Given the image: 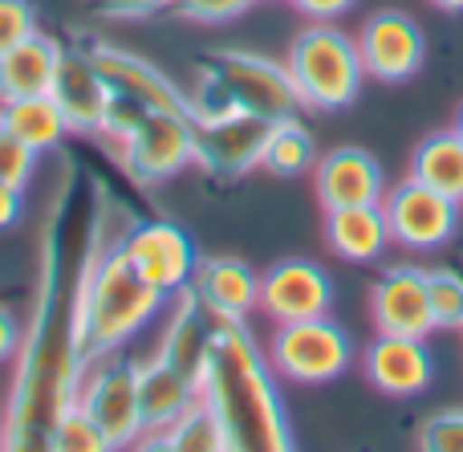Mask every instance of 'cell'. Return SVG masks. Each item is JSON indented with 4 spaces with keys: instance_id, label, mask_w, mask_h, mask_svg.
Segmentation results:
<instances>
[{
    "instance_id": "cell-14",
    "label": "cell",
    "mask_w": 463,
    "mask_h": 452,
    "mask_svg": "<svg viewBox=\"0 0 463 452\" xmlns=\"http://www.w3.org/2000/svg\"><path fill=\"white\" fill-rule=\"evenodd\" d=\"M370 322H374L378 334L427 339L435 331L431 298H427V269L386 265L370 285Z\"/></svg>"
},
{
    "instance_id": "cell-25",
    "label": "cell",
    "mask_w": 463,
    "mask_h": 452,
    "mask_svg": "<svg viewBox=\"0 0 463 452\" xmlns=\"http://www.w3.org/2000/svg\"><path fill=\"white\" fill-rule=\"evenodd\" d=\"M0 127H8L16 139H21V143H29L37 155L57 151V147H61V139L70 135L61 111H57V102L49 94L0 102Z\"/></svg>"
},
{
    "instance_id": "cell-41",
    "label": "cell",
    "mask_w": 463,
    "mask_h": 452,
    "mask_svg": "<svg viewBox=\"0 0 463 452\" xmlns=\"http://www.w3.org/2000/svg\"><path fill=\"white\" fill-rule=\"evenodd\" d=\"M288 5H293V0H288Z\"/></svg>"
},
{
    "instance_id": "cell-5",
    "label": "cell",
    "mask_w": 463,
    "mask_h": 452,
    "mask_svg": "<svg viewBox=\"0 0 463 452\" xmlns=\"http://www.w3.org/2000/svg\"><path fill=\"white\" fill-rule=\"evenodd\" d=\"M269 363L277 380L297 388H321L350 371L354 342L329 314L301 318V322H280L269 339Z\"/></svg>"
},
{
    "instance_id": "cell-13",
    "label": "cell",
    "mask_w": 463,
    "mask_h": 452,
    "mask_svg": "<svg viewBox=\"0 0 463 452\" xmlns=\"http://www.w3.org/2000/svg\"><path fill=\"white\" fill-rule=\"evenodd\" d=\"M127 253L138 265V274H143L163 298H175L179 290H187L195 265H200L192 236H187L175 220H135L127 233Z\"/></svg>"
},
{
    "instance_id": "cell-23",
    "label": "cell",
    "mask_w": 463,
    "mask_h": 452,
    "mask_svg": "<svg viewBox=\"0 0 463 452\" xmlns=\"http://www.w3.org/2000/svg\"><path fill=\"white\" fill-rule=\"evenodd\" d=\"M326 245L350 265H370L391 245V225H386L383 204H354V208H329L326 212Z\"/></svg>"
},
{
    "instance_id": "cell-31",
    "label": "cell",
    "mask_w": 463,
    "mask_h": 452,
    "mask_svg": "<svg viewBox=\"0 0 463 452\" xmlns=\"http://www.w3.org/2000/svg\"><path fill=\"white\" fill-rule=\"evenodd\" d=\"M33 171H37V151L29 143H21L8 127H0V184H13L24 192Z\"/></svg>"
},
{
    "instance_id": "cell-18",
    "label": "cell",
    "mask_w": 463,
    "mask_h": 452,
    "mask_svg": "<svg viewBox=\"0 0 463 452\" xmlns=\"http://www.w3.org/2000/svg\"><path fill=\"white\" fill-rule=\"evenodd\" d=\"M313 192L326 212L354 208V204H383V163L366 147H334L313 163Z\"/></svg>"
},
{
    "instance_id": "cell-3",
    "label": "cell",
    "mask_w": 463,
    "mask_h": 452,
    "mask_svg": "<svg viewBox=\"0 0 463 452\" xmlns=\"http://www.w3.org/2000/svg\"><path fill=\"white\" fill-rule=\"evenodd\" d=\"M200 399L216 412L228 452L293 448L277 371L248 322H216L208 367L200 375Z\"/></svg>"
},
{
    "instance_id": "cell-16",
    "label": "cell",
    "mask_w": 463,
    "mask_h": 452,
    "mask_svg": "<svg viewBox=\"0 0 463 452\" xmlns=\"http://www.w3.org/2000/svg\"><path fill=\"white\" fill-rule=\"evenodd\" d=\"M49 98L57 102L70 135H98L106 119V106H110V86H106L102 70L94 65L90 49H61V62H57L53 86H49Z\"/></svg>"
},
{
    "instance_id": "cell-37",
    "label": "cell",
    "mask_w": 463,
    "mask_h": 452,
    "mask_svg": "<svg viewBox=\"0 0 463 452\" xmlns=\"http://www.w3.org/2000/svg\"><path fill=\"white\" fill-rule=\"evenodd\" d=\"M21 322L13 318V310L0 306V363H16V351H21Z\"/></svg>"
},
{
    "instance_id": "cell-10",
    "label": "cell",
    "mask_w": 463,
    "mask_h": 452,
    "mask_svg": "<svg viewBox=\"0 0 463 452\" xmlns=\"http://www.w3.org/2000/svg\"><path fill=\"white\" fill-rule=\"evenodd\" d=\"M459 204L463 200L419 184L415 176L399 179L394 188L383 192V212H386V225H391V241L402 245V249H415V253L439 249L459 228Z\"/></svg>"
},
{
    "instance_id": "cell-6",
    "label": "cell",
    "mask_w": 463,
    "mask_h": 452,
    "mask_svg": "<svg viewBox=\"0 0 463 452\" xmlns=\"http://www.w3.org/2000/svg\"><path fill=\"white\" fill-rule=\"evenodd\" d=\"M200 70L216 78V86L224 90L236 111L260 114L269 122L293 119L297 111H305L285 62H272L264 53H252V49H212V53L200 57Z\"/></svg>"
},
{
    "instance_id": "cell-19",
    "label": "cell",
    "mask_w": 463,
    "mask_h": 452,
    "mask_svg": "<svg viewBox=\"0 0 463 452\" xmlns=\"http://www.w3.org/2000/svg\"><path fill=\"white\" fill-rule=\"evenodd\" d=\"M212 331H216V322H212V314L200 306V298L187 285L175 298H167V314H163L155 355L200 388V375L208 367V351H212Z\"/></svg>"
},
{
    "instance_id": "cell-7",
    "label": "cell",
    "mask_w": 463,
    "mask_h": 452,
    "mask_svg": "<svg viewBox=\"0 0 463 452\" xmlns=\"http://www.w3.org/2000/svg\"><path fill=\"white\" fill-rule=\"evenodd\" d=\"M130 184L159 188L195 168V119L171 111H146L122 143L110 147Z\"/></svg>"
},
{
    "instance_id": "cell-30",
    "label": "cell",
    "mask_w": 463,
    "mask_h": 452,
    "mask_svg": "<svg viewBox=\"0 0 463 452\" xmlns=\"http://www.w3.org/2000/svg\"><path fill=\"white\" fill-rule=\"evenodd\" d=\"M256 8V0H171L167 13L187 24H228Z\"/></svg>"
},
{
    "instance_id": "cell-2",
    "label": "cell",
    "mask_w": 463,
    "mask_h": 452,
    "mask_svg": "<svg viewBox=\"0 0 463 452\" xmlns=\"http://www.w3.org/2000/svg\"><path fill=\"white\" fill-rule=\"evenodd\" d=\"M130 225H135L130 212H122L114 196L98 188L94 225H90L86 257L78 265V290H73V322H78V342L86 359L122 351L167 306V298L130 261Z\"/></svg>"
},
{
    "instance_id": "cell-20",
    "label": "cell",
    "mask_w": 463,
    "mask_h": 452,
    "mask_svg": "<svg viewBox=\"0 0 463 452\" xmlns=\"http://www.w3.org/2000/svg\"><path fill=\"white\" fill-rule=\"evenodd\" d=\"M192 293L212 322H248L260 310V274L240 257H200Z\"/></svg>"
},
{
    "instance_id": "cell-35",
    "label": "cell",
    "mask_w": 463,
    "mask_h": 452,
    "mask_svg": "<svg viewBox=\"0 0 463 452\" xmlns=\"http://www.w3.org/2000/svg\"><path fill=\"white\" fill-rule=\"evenodd\" d=\"M90 8L102 21H146L155 13H167L171 0H90Z\"/></svg>"
},
{
    "instance_id": "cell-24",
    "label": "cell",
    "mask_w": 463,
    "mask_h": 452,
    "mask_svg": "<svg viewBox=\"0 0 463 452\" xmlns=\"http://www.w3.org/2000/svg\"><path fill=\"white\" fill-rule=\"evenodd\" d=\"M407 176H415L419 184L435 188V192H443V196L463 200V139H459V130L448 127V130L427 135L423 143L415 147V155H411Z\"/></svg>"
},
{
    "instance_id": "cell-34",
    "label": "cell",
    "mask_w": 463,
    "mask_h": 452,
    "mask_svg": "<svg viewBox=\"0 0 463 452\" xmlns=\"http://www.w3.org/2000/svg\"><path fill=\"white\" fill-rule=\"evenodd\" d=\"M29 33H37V8H33V0H0V53H8Z\"/></svg>"
},
{
    "instance_id": "cell-28",
    "label": "cell",
    "mask_w": 463,
    "mask_h": 452,
    "mask_svg": "<svg viewBox=\"0 0 463 452\" xmlns=\"http://www.w3.org/2000/svg\"><path fill=\"white\" fill-rule=\"evenodd\" d=\"M49 452H110V445H106L102 428L90 420L86 408L73 399L49 432Z\"/></svg>"
},
{
    "instance_id": "cell-8",
    "label": "cell",
    "mask_w": 463,
    "mask_h": 452,
    "mask_svg": "<svg viewBox=\"0 0 463 452\" xmlns=\"http://www.w3.org/2000/svg\"><path fill=\"white\" fill-rule=\"evenodd\" d=\"M78 404L102 428L110 448H138L146 440L143 412H138V363L122 351L90 359L78 388Z\"/></svg>"
},
{
    "instance_id": "cell-17",
    "label": "cell",
    "mask_w": 463,
    "mask_h": 452,
    "mask_svg": "<svg viewBox=\"0 0 463 452\" xmlns=\"http://www.w3.org/2000/svg\"><path fill=\"white\" fill-rule=\"evenodd\" d=\"M362 371H366L370 388H378L391 399L423 396L435 380V359L427 339L415 334H378L362 355Z\"/></svg>"
},
{
    "instance_id": "cell-38",
    "label": "cell",
    "mask_w": 463,
    "mask_h": 452,
    "mask_svg": "<svg viewBox=\"0 0 463 452\" xmlns=\"http://www.w3.org/2000/svg\"><path fill=\"white\" fill-rule=\"evenodd\" d=\"M21 216H24V192L13 184H0V233L16 228Z\"/></svg>"
},
{
    "instance_id": "cell-40",
    "label": "cell",
    "mask_w": 463,
    "mask_h": 452,
    "mask_svg": "<svg viewBox=\"0 0 463 452\" xmlns=\"http://www.w3.org/2000/svg\"><path fill=\"white\" fill-rule=\"evenodd\" d=\"M451 127L459 130V139H463V106H459V114H456V122H451Z\"/></svg>"
},
{
    "instance_id": "cell-4",
    "label": "cell",
    "mask_w": 463,
    "mask_h": 452,
    "mask_svg": "<svg viewBox=\"0 0 463 452\" xmlns=\"http://www.w3.org/2000/svg\"><path fill=\"white\" fill-rule=\"evenodd\" d=\"M285 70L297 86L305 111H342L358 102L366 65H362L358 41L334 21H309L293 37Z\"/></svg>"
},
{
    "instance_id": "cell-27",
    "label": "cell",
    "mask_w": 463,
    "mask_h": 452,
    "mask_svg": "<svg viewBox=\"0 0 463 452\" xmlns=\"http://www.w3.org/2000/svg\"><path fill=\"white\" fill-rule=\"evenodd\" d=\"M151 448H171V452H228L224 428H220L216 412L203 399H195L163 437L151 440Z\"/></svg>"
},
{
    "instance_id": "cell-15",
    "label": "cell",
    "mask_w": 463,
    "mask_h": 452,
    "mask_svg": "<svg viewBox=\"0 0 463 452\" xmlns=\"http://www.w3.org/2000/svg\"><path fill=\"white\" fill-rule=\"evenodd\" d=\"M94 65L102 70L110 94H127L135 102H143L146 111H171V114H192V98L187 90H179L167 73L155 62H146L143 53H130L122 45H110V41H94L86 45Z\"/></svg>"
},
{
    "instance_id": "cell-33",
    "label": "cell",
    "mask_w": 463,
    "mask_h": 452,
    "mask_svg": "<svg viewBox=\"0 0 463 452\" xmlns=\"http://www.w3.org/2000/svg\"><path fill=\"white\" fill-rule=\"evenodd\" d=\"M143 114H146L143 102H135V98H127V94H110V106H106V119H102L98 139H102L106 147L122 143V139L138 127V119H143Z\"/></svg>"
},
{
    "instance_id": "cell-26",
    "label": "cell",
    "mask_w": 463,
    "mask_h": 452,
    "mask_svg": "<svg viewBox=\"0 0 463 452\" xmlns=\"http://www.w3.org/2000/svg\"><path fill=\"white\" fill-rule=\"evenodd\" d=\"M317 163V147H313V135L301 119H277L269 130V143H264V155H260V168L269 176H280V179H293V176H305L313 171Z\"/></svg>"
},
{
    "instance_id": "cell-36",
    "label": "cell",
    "mask_w": 463,
    "mask_h": 452,
    "mask_svg": "<svg viewBox=\"0 0 463 452\" xmlns=\"http://www.w3.org/2000/svg\"><path fill=\"white\" fill-rule=\"evenodd\" d=\"M354 5H358V0H293V8L301 16H309V21H337V16H345Z\"/></svg>"
},
{
    "instance_id": "cell-9",
    "label": "cell",
    "mask_w": 463,
    "mask_h": 452,
    "mask_svg": "<svg viewBox=\"0 0 463 452\" xmlns=\"http://www.w3.org/2000/svg\"><path fill=\"white\" fill-rule=\"evenodd\" d=\"M272 122L248 111H224L195 119V168L216 184L248 176L260 168L264 143H269Z\"/></svg>"
},
{
    "instance_id": "cell-12",
    "label": "cell",
    "mask_w": 463,
    "mask_h": 452,
    "mask_svg": "<svg viewBox=\"0 0 463 452\" xmlns=\"http://www.w3.org/2000/svg\"><path fill=\"white\" fill-rule=\"evenodd\" d=\"M334 306V277L305 257H285L260 274V314L272 326L321 318Z\"/></svg>"
},
{
    "instance_id": "cell-29",
    "label": "cell",
    "mask_w": 463,
    "mask_h": 452,
    "mask_svg": "<svg viewBox=\"0 0 463 452\" xmlns=\"http://www.w3.org/2000/svg\"><path fill=\"white\" fill-rule=\"evenodd\" d=\"M427 298H431L435 331H463V274L459 269H427Z\"/></svg>"
},
{
    "instance_id": "cell-39",
    "label": "cell",
    "mask_w": 463,
    "mask_h": 452,
    "mask_svg": "<svg viewBox=\"0 0 463 452\" xmlns=\"http://www.w3.org/2000/svg\"><path fill=\"white\" fill-rule=\"evenodd\" d=\"M431 5H439L443 13H463V0H431Z\"/></svg>"
},
{
    "instance_id": "cell-11",
    "label": "cell",
    "mask_w": 463,
    "mask_h": 452,
    "mask_svg": "<svg viewBox=\"0 0 463 452\" xmlns=\"http://www.w3.org/2000/svg\"><path fill=\"white\" fill-rule=\"evenodd\" d=\"M358 53L366 65V78L374 82H407L423 70L427 57V37L419 29V21L402 8H383L370 13L358 29Z\"/></svg>"
},
{
    "instance_id": "cell-22",
    "label": "cell",
    "mask_w": 463,
    "mask_h": 452,
    "mask_svg": "<svg viewBox=\"0 0 463 452\" xmlns=\"http://www.w3.org/2000/svg\"><path fill=\"white\" fill-rule=\"evenodd\" d=\"M61 49H65L61 41L37 29L24 41H16L8 53H0V102L49 94L57 62H61Z\"/></svg>"
},
{
    "instance_id": "cell-32",
    "label": "cell",
    "mask_w": 463,
    "mask_h": 452,
    "mask_svg": "<svg viewBox=\"0 0 463 452\" xmlns=\"http://www.w3.org/2000/svg\"><path fill=\"white\" fill-rule=\"evenodd\" d=\"M419 448L427 452H463V408H443L427 416L419 428Z\"/></svg>"
},
{
    "instance_id": "cell-1",
    "label": "cell",
    "mask_w": 463,
    "mask_h": 452,
    "mask_svg": "<svg viewBox=\"0 0 463 452\" xmlns=\"http://www.w3.org/2000/svg\"><path fill=\"white\" fill-rule=\"evenodd\" d=\"M73 171L57 176V188L49 196L45 220L37 233V274H33V306L29 326L21 334L16 371L8 388V404L0 416V448L8 452H49V432L57 416L78 399L81 375L90 359L78 342L73 322V290L78 274L65 269V208H70Z\"/></svg>"
},
{
    "instance_id": "cell-21",
    "label": "cell",
    "mask_w": 463,
    "mask_h": 452,
    "mask_svg": "<svg viewBox=\"0 0 463 452\" xmlns=\"http://www.w3.org/2000/svg\"><path fill=\"white\" fill-rule=\"evenodd\" d=\"M195 399H200V388L187 375H179L175 367H167L159 355L138 363V412H143V428H146L143 445L163 437Z\"/></svg>"
}]
</instances>
